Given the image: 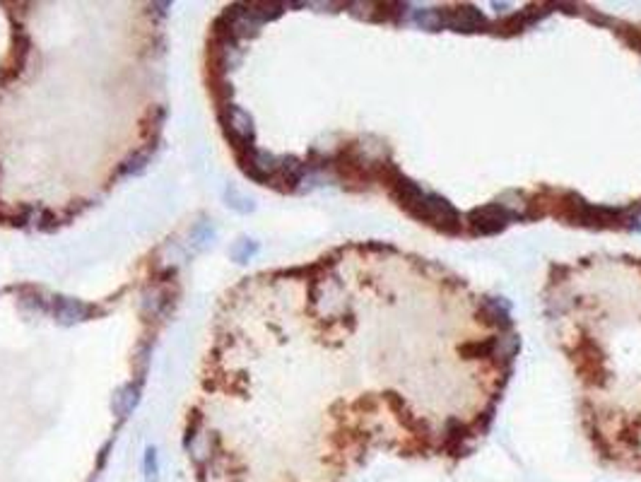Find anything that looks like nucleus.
Instances as JSON below:
<instances>
[{
	"instance_id": "obj_1",
	"label": "nucleus",
	"mask_w": 641,
	"mask_h": 482,
	"mask_svg": "<svg viewBox=\"0 0 641 482\" xmlns=\"http://www.w3.org/2000/svg\"><path fill=\"white\" fill-rule=\"evenodd\" d=\"M540 304L577 383V415L603 465L641 473V256L552 261Z\"/></svg>"
}]
</instances>
